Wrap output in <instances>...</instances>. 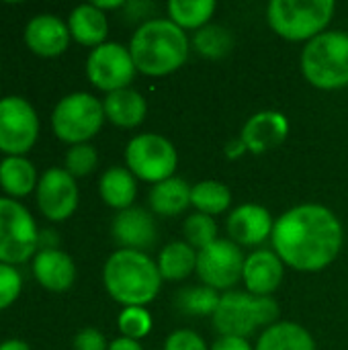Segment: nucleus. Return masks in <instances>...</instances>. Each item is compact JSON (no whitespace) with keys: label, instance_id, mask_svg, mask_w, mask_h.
Wrapping results in <instances>:
<instances>
[{"label":"nucleus","instance_id":"obj_3","mask_svg":"<svg viewBox=\"0 0 348 350\" xmlns=\"http://www.w3.org/2000/svg\"><path fill=\"white\" fill-rule=\"evenodd\" d=\"M103 281L109 295L125 308L148 306L162 287L158 262L146 252L125 248H119L109 256L103 269Z\"/></svg>","mask_w":348,"mask_h":350},{"label":"nucleus","instance_id":"obj_10","mask_svg":"<svg viewBox=\"0 0 348 350\" xmlns=\"http://www.w3.org/2000/svg\"><path fill=\"white\" fill-rule=\"evenodd\" d=\"M135 72L137 68L133 64L131 51L121 43H103L94 47L86 59L88 80L107 94L129 88Z\"/></svg>","mask_w":348,"mask_h":350},{"label":"nucleus","instance_id":"obj_13","mask_svg":"<svg viewBox=\"0 0 348 350\" xmlns=\"http://www.w3.org/2000/svg\"><path fill=\"white\" fill-rule=\"evenodd\" d=\"M37 205L51 221L68 219L78 207V187L64 168H49L37 183Z\"/></svg>","mask_w":348,"mask_h":350},{"label":"nucleus","instance_id":"obj_18","mask_svg":"<svg viewBox=\"0 0 348 350\" xmlns=\"http://www.w3.org/2000/svg\"><path fill=\"white\" fill-rule=\"evenodd\" d=\"M70 29L53 14H39L29 21L25 41L29 49L41 57H55L70 45Z\"/></svg>","mask_w":348,"mask_h":350},{"label":"nucleus","instance_id":"obj_26","mask_svg":"<svg viewBox=\"0 0 348 350\" xmlns=\"http://www.w3.org/2000/svg\"><path fill=\"white\" fill-rule=\"evenodd\" d=\"M37 172L33 164L21 156H8L0 162V187L10 197H25L33 191Z\"/></svg>","mask_w":348,"mask_h":350},{"label":"nucleus","instance_id":"obj_7","mask_svg":"<svg viewBox=\"0 0 348 350\" xmlns=\"http://www.w3.org/2000/svg\"><path fill=\"white\" fill-rule=\"evenodd\" d=\"M105 121V109L98 98L88 92H74L64 96L51 115L55 135L68 144H86L94 137Z\"/></svg>","mask_w":348,"mask_h":350},{"label":"nucleus","instance_id":"obj_11","mask_svg":"<svg viewBox=\"0 0 348 350\" xmlns=\"http://www.w3.org/2000/svg\"><path fill=\"white\" fill-rule=\"evenodd\" d=\"M244 260L240 246L232 240H215L207 248L197 252V275L203 285L222 291L242 281Z\"/></svg>","mask_w":348,"mask_h":350},{"label":"nucleus","instance_id":"obj_24","mask_svg":"<svg viewBox=\"0 0 348 350\" xmlns=\"http://www.w3.org/2000/svg\"><path fill=\"white\" fill-rule=\"evenodd\" d=\"M98 191H101L103 201L109 207L125 211V209L133 207V201L137 195V183H135V176L131 174L129 168L115 166L103 174Z\"/></svg>","mask_w":348,"mask_h":350},{"label":"nucleus","instance_id":"obj_25","mask_svg":"<svg viewBox=\"0 0 348 350\" xmlns=\"http://www.w3.org/2000/svg\"><path fill=\"white\" fill-rule=\"evenodd\" d=\"M158 271L162 281H183L193 271H197V250L187 242H170L160 250L158 256Z\"/></svg>","mask_w":348,"mask_h":350},{"label":"nucleus","instance_id":"obj_34","mask_svg":"<svg viewBox=\"0 0 348 350\" xmlns=\"http://www.w3.org/2000/svg\"><path fill=\"white\" fill-rule=\"evenodd\" d=\"M21 293V275L14 267L0 262V310L8 308Z\"/></svg>","mask_w":348,"mask_h":350},{"label":"nucleus","instance_id":"obj_37","mask_svg":"<svg viewBox=\"0 0 348 350\" xmlns=\"http://www.w3.org/2000/svg\"><path fill=\"white\" fill-rule=\"evenodd\" d=\"M211 350H252L246 338L238 336H219Z\"/></svg>","mask_w":348,"mask_h":350},{"label":"nucleus","instance_id":"obj_40","mask_svg":"<svg viewBox=\"0 0 348 350\" xmlns=\"http://www.w3.org/2000/svg\"><path fill=\"white\" fill-rule=\"evenodd\" d=\"M0 350H29V347L23 340H6L0 345Z\"/></svg>","mask_w":348,"mask_h":350},{"label":"nucleus","instance_id":"obj_2","mask_svg":"<svg viewBox=\"0 0 348 350\" xmlns=\"http://www.w3.org/2000/svg\"><path fill=\"white\" fill-rule=\"evenodd\" d=\"M189 45L187 33L170 18H150L133 33L129 51L142 74L166 76L185 66Z\"/></svg>","mask_w":348,"mask_h":350},{"label":"nucleus","instance_id":"obj_29","mask_svg":"<svg viewBox=\"0 0 348 350\" xmlns=\"http://www.w3.org/2000/svg\"><path fill=\"white\" fill-rule=\"evenodd\" d=\"M193 47L209 59H219L232 51L234 37H232V31L222 25H205L203 29L195 33Z\"/></svg>","mask_w":348,"mask_h":350},{"label":"nucleus","instance_id":"obj_21","mask_svg":"<svg viewBox=\"0 0 348 350\" xmlns=\"http://www.w3.org/2000/svg\"><path fill=\"white\" fill-rule=\"evenodd\" d=\"M70 35L88 47H98L105 43L109 33V23L103 10H98L94 4H80L72 10L68 21Z\"/></svg>","mask_w":348,"mask_h":350},{"label":"nucleus","instance_id":"obj_31","mask_svg":"<svg viewBox=\"0 0 348 350\" xmlns=\"http://www.w3.org/2000/svg\"><path fill=\"white\" fill-rule=\"evenodd\" d=\"M183 234H185V242L199 252L217 240V224L211 215L197 211L185 219Z\"/></svg>","mask_w":348,"mask_h":350},{"label":"nucleus","instance_id":"obj_35","mask_svg":"<svg viewBox=\"0 0 348 350\" xmlns=\"http://www.w3.org/2000/svg\"><path fill=\"white\" fill-rule=\"evenodd\" d=\"M164 350H209L205 340L193 332V330H176L172 332L166 342H164Z\"/></svg>","mask_w":348,"mask_h":350},{"label":"nucleus","instance_id":"obj_38","mask_svg":"<svg viewBox=\"0 0 348 350\" xmlns=\"http://www.w3.org/2000/svg\"><path fill=\"white\" fill-rule=\"evenodd\" d=\"M246 152H248V150H246V146H244V142H242L240 137L226 144V156H228L230 160H236V158L244 156Z\"/></svg>","mask_w":348,"mask_h":350},{"label":"nucleus","instance_id":"obj_15","mask_svg":"<svg viewBox=\"0 0 348 350\" xmlns=\"http://www.w3.org/2000/svg\"><path fill=\"white\" fill-rule=\"evenodd\" d=\"M275 221L267 207L246 203L236 207L228 217V234L238 246H260L273 236Z\"/></svg>","mask_w":348,"mask_h":350},{"label":"nucleus","instance_id":"obj_19","mask_svg":"<svg viewBox=\"0 0 348 350\" xmlns=\"http://www.w3.org/2000/svg\"><path fill=\"white\" fill-rule=\"evenodd\" d=\"M33 273L39 285H43L49 291H66L74 285L76 281V267L74 260L55 248L41 250L35 256L33 262Z\"/></svg>","mask_w":348,"mask_h":350},{"label":"nucleus","instance_id":"obj_20","mask_svg":"<svg viewBox=\"0 0 348 350\" xmlns=\"http://www.w3.org/2000/svg\"><path fill=\"white\" fill-rule=\"evenodd\" d=\"M103 109H105V117L111 123L129 129V127H137L146 119L148 103L137 90L123 88V90L109 92L107 98L103 100Z\"/></svg>","mask_w":348,"mask_h":350},{"label":"nucleus","instance_id":"obj_39","mask_svg":"<svg viewBox=\"0 0 348 350\" xmlns=\"http://www.w3.org/2000/svg\"><path fill=\"white\" fill-rule=\"evenodd\" d=\"M109 350H144V349H142V345H139L137 340H131V338L121 336V338H117V340H113V342L109 345Z\"/></svg>","mask_w":348,"mask_h":350},{"label":"nucleus","instance_id":"obj_16","mask_svg":"<svg viewBox=\"0 0 348 350\" xmlns=\"http://www.w3.org/2000/svg\"><path fill=\"white\" fill-rule=\"evenodd\" d=\"M285 265L275 250H254L244 260L242 281L248 293L258 297H271L283 281Z\"/></svg>","mask_w":348,"mask_h":350},{"label":"nucleus","instance_id":"obj_5","mask_svg":"<svg viewBox=\"0 0 348 350\" xmlns=\"http://www.w3.org/2000/svg\"><path fill=\"white\" fill-rule=\"evenodd\" d=\"M279 318V304L273 297H258L244 291H228L219 297L213 326L219 336L248 338L260 326H273Z\"/></svg>","mask_w":348,"mask_h":350},{"label":"nucleus","instance_id":"obj_1","mask_svg":"<svg viewBox=\"0 0 348 350\" xmlns=\"http://www.w3.org/2000/svg\"><path fill=\"white\" fill-rule=\"evenodd\" d=\"M271 240L283 265L302 273H318L334 262L345 234L332 209L304 203L285 211L275 221Z\"/></svg>","mask_w":348,"mask_h":350},{"label":"nucleus","instance_id":"obj_9","mask_svg":"<svg viewBox=\"0 0 348 350\" xmlns=\"http://www.w3.org/2000/svg\"><path fill=\"white\" fill-rule=\"evenodd\" d=\"M39 244L31 213L12 199H0V262L18 265L33 256Z\"/></svg>","mask_w":348,"mask_h":350},{"label":"nucleus","instance_id":"obj_41","mask_svg":"<svg viewBox=\"0 0 348 350\" xmlns=\"http://www.w3.org/2000/svg\"><path fill=\"white\" fill-rule=\"evenodd\" d=\"M98 10H105V8H121V6H125V2H121V0H109V2H103V0H96V2H92Z\"/></svg>","mask_w":348,"mask_h":350},{"label":"nucleus","instance_id":"obj_14","mask_svg":"<svg viewBox=\"0 0 348 350\" xmlns=\"http://www.w3.org/2000/svg\"><path fill=\"white\" fill-rule=\"evenodd\" d=\"M289 135V121L279 111H260L242 127L240 139L252 154H265L279 148Z\"/></svg>","mask_w":348,"mask_h":350},{"label":"nucleus","instance_id":"obj_36","mask_svg":"<svg viewBox=\"0 0 348 350\" xmlns=\"http://www.w3.org/2000/svg\"><path fill=\"white\" fill-rule=\"evenodd\" d=\"M74 350H109L105 336L94 328H84L74 338Z\"/></svg>","mask_w":348,"mask_h":350},{"label":"nucleus","instance_id":"obj_4","mask_svg":"<svg viewBox=\"0 0 348 350\" xmlns=\"http://www.w3.org/2000/svg\"><path fill=\"white\" fill-rule=\"evenodd\" d=\"M302 72L320 90L348 86V33L324 31L302 51Z\"/></svg>","mask_w":348,"mask_h":350},{"label":"nucleus","instance_id":"obj_23","mask_svg":"<svg viewBox=\"0 0 348 350\" xmlns=\"http://www.w3.org/2000/svg\"><path fill=\"white\" fill-rule=\"evenodd\" d=\"M191 189L187 180L172 176L152 187L150 191V207L154 213L164 217H176L191 205Z\"/></svg>","mask_w":348,"mask_h":350},{"label":"nucleus","instance_id":"obj_28","mask_svg":"<svg viewBox=\"0 0 348 350\" xmlns=\"http://www.w3.org/2000/svg\"><path fill=\"white\" fill-rule=\"evenodd\" d=\"M191 205L205 215H219L232 205V191L217 180H203L191 189Z\"/></svg>","mask_w":348,"mask_h":350},{"label":"nucleus","instance_id":"obj_12","mask_svg":"<svg viewBox=\"0 0 348 350\" xmlns=\"http://www.w3.org/2000/svg\"><path fill=\"white\" fill-rule=\"evenodd\" d=\"M39 133V119L33 107L21 96L0 100V150L8 156L27 154Z\"/></svg>","mask_w":348,"mask_h":350},{"label":"nucleus","instance_id":"obj_27","mask_svg":"<svg viewBox=\"0 0 348 350\" xmlns=\"http://www.w3.org/2000/svg\"><path fill=\"white\" fill-rule=\"evenodd\" d=\"M217 4L213 0H170L168 16L174 25L185 29H203L213 16Z\"/></svg>","mask_w":348,"mask_h":350},{"label":"nucleus","instance_id":"obj_17","mask_svg":"<svg viewBox=\"0 0 348 350\" xmlns=\"http://www.w3.org/2000/svg\"><path fill=\"white\" fill-rule=\"evenodd\" d=\"M113 238L125 250H139L152 248L158 240V230L154 217L142 207H129L119 211L113 219Z\"/></svg>","mask_w":348,"mask_h":350},{"label":"nucleus","instance_id":"obj_8","mask_svg":"<svg viewBox=\"0 0 348 350\" xmlns=\"http://www.w3.org/2000/svg\"><path fill=\"white\" fill-rule=\"evenodd\" d=\"M125 162L135 178L158 185L174 176L178 154L172 142L164 135L142 133L127 144Z\"/></svg>","mask_w":348,"mask_h":350},{"label":"nucleus","instance_id":"obj_30","mask_svg":"<svg viewBox=\"0 0 348 350\" xmlns=\"http://www.w3.org/2000/svg\"><path fill=\"white\" fill-rule=\"evenodd\" d=\"M219 297L222 295H217V291L207 287V285L187 287V289L178 291L176 308L187 316H199V318L211 316L213 318L217 304H219Z\"/></svg>","mask_w":348,"mask_h":350},{"label":"nucleus","instance_id":"obj_22","mask_svg":"<svg viewBox=\"0 0 348 350\" xmlns=\"http://www.w3.org/2000/svg\"><path fill=\"white\" fill-rule=\"evenodd\" d=\"M254 350H316L314 336L295 322H275L265 328Z\"/></svg>","mask_w":348,"mask_h":350},{"label":"nucleus","instance_id":"obj_32","mask_svg":"<svg viewBox=\"0 0 348 350\" xmlns=\"http://www.w3.org/2000/svg\"><path fill=\"white\" fill-rule=\"evenodd\" d=\"M119 330L125 338L139 340L146 338L152 330V316L148 314L146 308H125L119 314Z\"/></svg>","mask_w":348,"mask_h":350},{"label":"nucleus","instance_id":"obj_6","mask_svg":"<svg viewBox=\"0 0 348 350\" xmlns=\"http://www.w3.org/2000/svg\"><path fill=\"white\" fill-rule=\"evenodd\" d=\"M334 0H273L267 8L271 29L287 41H312L334 16Z\"/></svg>","mask_w":348,"mask_h":350},{"label":"nucleus","instance_id":"obj_33","mask_svg":"<svg viewBox=\"0 0 348 350\" xmlns=\"http://www.w3.org/2000/svg\"><path fill=\"white\" fill-rule=\"evenodd\" d=\"M98 156L96 150L90 144H78L72 146L66 154V170L76 178V176H86L96 168Z\"/></svg>","mask_w":348,"mask_h":350}]
</instances>
